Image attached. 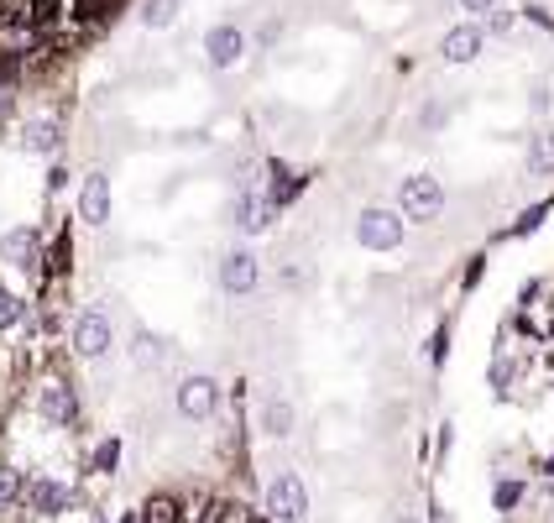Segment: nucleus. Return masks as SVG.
Here are the masks:
<instances>
[{"instance_id":"1","label":"nucleus","mask_w":554,"mask_h":523,"mask_svg":"<svg viewBox=\"0 0 554 523\" xmlns=\"http://www.w3.org/2000/svg\"><path fill=\"white\" fill-rule=\"evenodd\" d=\"M392 210L403 215V225H434L445 215V184L434 173H408L398 184V204Z\"/></svg>"},{"instance_id":"2","label":"nucleus","mask_w":554,"mask_h":523,"mask_svg":"<svg viewBox=\"0 0 554 523\" xmlns=\"http://www.w3.org/2000/svg\"><path fill=\"white\" fill-rule=\"evenodd\" d=\"M68 351L79 361H105L115 351V325H110V314L100 304H84L74 314V325H68Z\"/></svg>"},{"instance_id":"3","label":"nucleus","mask_w":554,"mask_h":523,"mask_svg":"<svg viewBox=\"0 0 554 523\" xmlns=\"http://www.w3.org/2000/svg\"><path fill=\"white\" fill-rule=\"evenodd\" d=\"M262 508L272 523H309V487L298 471H272L267 476V492H262Z\"/></svg>"},{"instance_id":"4","label":"nucleus","mask_w":554,"mask_h":523,"mask_svg":"<svg viewBox=\"0 0 554 523\" xmlns=\"http://www.w3.org/2000/svg\"><path fill=\"white\" fill-rule=\"evenodd\" d=\"M403 241H408V225L392 204H366L356 215V246L361 252H398Z\"/></svg>"},{"instance_id":"5","label":"nucleus","mask_w":554,"mask_h":523,"mask_svg":"<svg viewBox=\"0 0 554 523\" xmlns=\"http://www.w3.org/2000/svg\"><path fill=\"white\" fill-rule=\"evenodd\" d=\"M215 283L225 299H251V293L262 288V262L251 246H230V252L215 262Z\"/></svg>"},{"instance_id":"6","label":"nucleus","mask_w":554,"mask_h":523,"mask_svg":"<svg viewBox=\"0 0 554 523\" xmlns=\"http://www.w3.org/2000/svg\"><path fill=\"white\" fill-rule=\"evenodd\" d=\"M246 53H251V37L236 21H215V27L204 32V63H210L215 74H236L246 63Z\"/></svg>"},{"instance_id":"7","label":"nucleus","mask_w":554,"mask_h":523,"mask_svg":"<svg viewBox=\"0 0 554 523\" xmlns=\"http://www.w3.org/2000/svg\"><path fill=\"white\" fill-rule=\"evenodd\" d=\"M173 408L189 424H204V419H215L220 414V382L210 377V372H189L173 388Z\"/></svg>"},{"instance_id":"8","label":"nucleus","mask_w":554,"mask_h":523,"mask_svg":"<svg viewBox=\"0 0 554 523\" xmlns=\"http://www.w3.org/2000/svg\"><path fill=\"white\" fill-rule=\"evenodd\" d=\"M225 220L236 225V236H262V231H272V220H277V210L262 199V189H257V178H246V184L236 189V199H230V210H225Z\"/></svg>"},{"instance_id":"9","label":"nucleus","mask_w":554,"mask_h":523,"mask_svg":"<svg viewBox=\"0 0 554 523\" xmlns=\"http://www.w3.org/2000/svg\"><path fill=\"white\" fill-rule=\"evenodd\" d=\"M37 414H42V424H53V429H68L79 419V393H74V382L68 377H58V372H48L37 382Z\"/></svg>"},{"instance_id":"10","label":"nucleus","mask_w":554,"mask_h":523,"mask_svg":"<svg viewBox=\"0 0 554 523\" xmlns=\"http://www.w3.org/2000/svg\"><path fill=\"white\" fill-rule=\"evenodd\" d=\"M0 262L27 272L32 283H42V231L37 225H16V231L0 236Z\"/></svg>"},{"instance_id":"11","label":"nucleus","mask_w":554,"mask_h":523,"mask_svg":"<svg viewBox=\"0 0 554 523\" xmlns=\"http://www.w3.org/2000/svg\"><path fill=\"white\" fill-rule=\"evenodd\" d=\"M110 204H115L110 173L105 168H89L84 184H79V220L89 225V231H105V225H110Z\"/></svg>"},{"instance_id":"12","label":"nucleus","mask_w":554,"mask_h":523,"mask_svg":"<svg viewBox=\"0 0 554 523\" xmlns=\"http://www.w3.org/2000/svg\"><path fill=\"white\" fill-rule=\"evenodd\" d=\"M487 53V32H481V21H455V27L440 37V58L450 68H466Z\"/></svg>"},{"instance_id":"13","label":"nucleus","mask_w":554,"mask_h":523,"mask_svg":"<svg viewBox=\"0 0 554 523\" xmlns=\"http://www.w3.org/2000/svg\"><path fill=\"white\" fill-rule=\"evenodd\" d=\"M21 503L37 518H58V513L74 508V492H68V482H58V476H32V482L21 487Z\"/></svg>"},{"instance_id":"14","label":"nucleus","mask_w":554,"mask_h":523,"mask_svg":"<svg viewBox=\"0 0 554 523\" xmlns=\"http://www.w3.org/2000/svg\"><path fill=\"white\" fill-rule=\"evenodd\" d=\"M21 152L27 157H58L63 152V121L58 116H32L21 126Z\"/></svg>"},{"instance_id":"15","label":"nucleus","mask_w":554,"mask_h":523,"mask_svg":"<svg viewBox=\"0 0 554 523\" xmlns=\"http://www.w3.org/2000/svg\"><path fill=\"white\" fill-rule=\"evenodd\" d=\"M293 419H298V414H293L288 398L272 393V398L262 403V435H267V440H288V435H293Z\"/></svg>"},{"instance_id":"16","label":"nucleus","mask_w":554,"mask_h":523,"mask_svg":"<svg viewBox=\"0 0 554 523\" xmlns=\"http://www.w3.org/2000/svg\"><path fill=\"white\" fill-rule=\"evenodd\" d=\"M528 173H534V178H554V126L528 136Z\"/></svg>"},{"instance_id":"17","label":"nucleus","mask_w":554,"mask_h":523,"mask_svg":"<svg viewBox=\"0 0 554 523\" xmlns=\"http://www.w3.org/2000/svg\"><path fill=\"white\" fill-rule=\"evenodd\" d=\"M183 11V0H142V27L147 32H168Z\"/></svg>"},{"instance_id":"18","label":"nucleus","mask_w":554,"mask_h":523,"mask_svg":"<svg viewBox=\"0 0 554 523\" xmlns=\"http://www.w3.org/2000/svg\"><path fill=\"white\" fill-rule=\"evenodd\" d=\"M27 314H32V304L21 299V293H11L6 283H0V335L16 330V325H27Z\"/></svg>"},{"instance_id":"19","label":"nucleus","mask_w":554,"mask_h":523,"mask_svg":"<svg viewBox=\"0 0 554 523\" xmlns=\"http://www.w3.org/2000/svg\"><path fill=\"white\" fill-rule=\"evenodd\" d=\"M115 466H121V440L110 435V440L95 445V456H89V471H95V476H110Z\"/></svg>"},{"instance_id":"20","label":"nucleus","mask_w":554,"mask_h":523,"mask_svg":"<svg viewBox=\"0 0 554 523\" xmlns=\"http://www.w3.org/2000/svg\"><path fill=\"white\" fill-rule=\"evenodd\" d=\"M131 356H136V367H157V361H163V340H157V335H147V330H136V340H131Z\"/></svg>"},{"instance_id":"21","label":"nucleus","mask_w":554,"mask_h":523,"mask_svg":"<svg viewBox=\"0 0 554 523\" xmlns=\"http://www.w3.org/2000/svg\"><path fill=\"white\" fill-rule=\"evenodd\" d=\"M492 388L497 393H507V388H513V377H518V367H513V356H507V346H497V356H492Z\"/></svg>"},{"instance_id":"22","label":"nucleus","mask_w":554,"mask_h":523,"mask_svg":"<svg viewBox=\"0 0 554 523\" xmlns=\"http://www.w3.org/2000/svg\"><path fill=\"white\" fill-rule=\"evenodd\" d=\"M142 523H183V508L173 503V497H152V503L142 508Z\"/></svg>"},{"instance_id":"23","label":"nucleus","mask_w":554,"mask_h":523,"mask_svg":"<svg viewBox=\"0 0 554 523\" xmlns=\"http://www.w3.org/2000/svg\"><path fill=\"white\" fill-rule=\"evenodd\" d=\"M513 27H518V11H513V6H502V0H497V6L487 11V27H481V32H487V37H507Z\"/></svg>"},{"instance_id":"24","label":"nucleus","mask_w":554,"mask_h":523,"mask_svg":"<svg viewBox=\"0 0 554 523\" xmlns=\"http://www.w3.org/2000/svg\"><path fill=\"white\" fill-rule=\"evenodd\" d=\"M21 487H27V482H21V471H16V466H6V461H0V508L21 503Z\"/></svg>"},{"instance_id":"25","label":"nucleus","mask_w":554,"mask_h":523,"mask_svg":"<svg viewBox=\"0 0 554 523\" xmlns=\"http://www.w3.org/2000/svg\"><path fill=\"white\" fill-rule=\"evenodd\" d=\"M544 215H549V204H534V210H523L513 225H507V236H534L539 225H544Z\"/></svg>"},{"instance_id":"26","label":"nucleus","mask_w":554,"mask_h":523,"mask_svg":"<svg viewBox=\"0 0 554 523\" xmlns=\"http://www.w3.org/2000/svg\"><path fill=\"white\" fill-rule=\"evenodd\" d=\"M523 482H497V492H492V503H497V513H513L518 503H523Z\"/></svg>"},{"instance_id":"27","label":"nucleus","mask_w":554,"mask_h":523,"mask_svg":"<svg viewBox=\"0 0 554 523\" xmlns=\"http://www.w3.org/2000/svg\"><path fill=\"white\" fill-rule=\"evenodd\" d=\"M68 189V163H53L48 168V194H63Z\"/></svg>"},{"instance_id":"28","label":"nucleus","mask_w":554,"mask_h":523,"mask_svg":"<svg viewBox=\"0 0 554 523\" xmlns=\"http://www.w3.org/2000/svg\"><path fill=\"white\" fill-rule=\"evenodd\" d=\"M492 6H497V0H460V11H466L471 21H476V16H487Z\"/></svg>"},{"instance_id":"29","label":"nucleus","mask_w":554,"mask_h":523,"mask_svg":"<svg viewBox=\"0 0 554 523\" xmlns=\"http://www.w3.org/2000/svg\"><path fill=\"white\" fill-rule=\"evenodd\" d=\"M450 445H455V429H450V424H445V429H440V440H434V450H440V461H445V456H450Z\"/></svg>"},{"instance_id":"30","label":"nucleus","mask_w":554,"mask_h":523,"mask_svg":"<svg viewBox=\"0 0 554 523\" xmlns=\"http://www.w3.org/2000/svg\"><path fill=\"white\" fill-rule=\"evenodd\" d=\"M549 105H554V95H549V84H539V89H534V110H539V116H544V110H549Z\"/></svg>"},{"instance_id":"31","label":"nucleus","mask_w":554,"mask_h":523,"mask_svg":"<svg viewBox=\"0 0 554 523\" xmlns=\"http://www.w3.org/2000/svg\"><path fill=\"white\" fill-rule=\"evenodd\" d=\"M392 523H419V518H413V513H398V518H392Z\"/></svg>"},{"instance_id":"32","label":"nucleus","mask_w":554,"mask_h":523,"mask_svg":"<svg viewBox=\"0 0 554 523\" xmlns=\"http://www.w3.org/2000/svg\"><path fill=\"white\" fill-rule=\"evenodd\" d=\"M121 523H142V513H126V518H121Z\"/></svg>"},{"instance_id":"33","label":"nucleus","mask_w":554,"mask_h":523,"mask_svg":"<svg viewBox=\"0 0 554 523\" xmlns=\"http://www.w3.org/2000/svg\"><path fill=\"white\" fill-rule=\"evenodd\" d=\"M544 476H554V456H549V461H544Z\"/></svg>"}]
</instances>
